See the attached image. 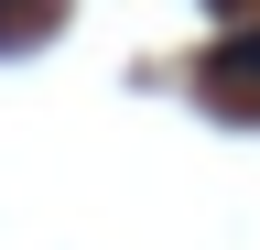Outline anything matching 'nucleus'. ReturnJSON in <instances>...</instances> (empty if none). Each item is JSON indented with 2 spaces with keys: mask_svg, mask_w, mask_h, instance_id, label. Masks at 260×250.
I'll return each instance as SVG.
<instances>
[{
  "mask_svg": "<svg viewBox=\"0 0 260 250\" xmlns=\"http://www.w3.org/2000/svg\"><path fill=\"white\" fill-rule=\"evenodd\" d=\"M206 76L228 87V98H249V109H260V33H228V44L206 54Z\"/></svg>",
  "mask_w": 260,
  "mask_h": 250,
  "instance_id": "nucleus-1",
  "label": "nucleus"
},
{
  "mask_svg": "<svg viewBox=\"0 0 260 250\" xmlns=\"http://www.w3.org/2000/svg\"><path fill=\"white\" fill-rule=\"evenodd\" d=\"M44 22H54V0H0V44H32Z\"/></svg>",
  "mask_w": 260,
  "mask_h": 250,
  "instance_id": "nucleus-2",
  "label": "nucleus"
}]
</instances>
